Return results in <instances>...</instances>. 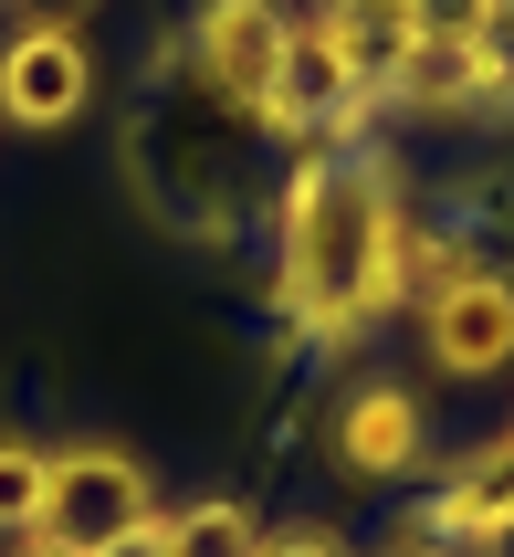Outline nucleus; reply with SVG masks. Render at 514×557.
Listing matches in <instances>:
<instances>
[{
	"label": "nucleus",
	"mask_w": 514,
	"mask_h": 557,
	"mask_svg": "<svg viewBox=\"0 0 514 557\" xmlns=\"http://www.w3.org/2000/svg\"><path fill=\"white\" fill-rule=\"evenodd\" d=\"M399 243H410L399 180L358 137H347V148H315L294 180H284V306H294V326L347 347L358 326L410 306V295H399Z\"/></svg>",
	"instance_id": "f257e3e1"
},
{
	"label": "nucleus",
	"mask_w": 514,
	"mask_h": 557,
	"mask_svg": "<svg viewBox=\"0 0 514 557\" xmlns=\"http://www.w3.org/2000/svg\"><path fill=\"white\" fill-rule=\"evenodd\" d=\"M126 527H158V484L137 453L116 442H63L53 473H42V547L53 557H95L105 536Z\"/></svg>",
	"instance_id": "f03ea898"
},
{
	"label": "nucleus",
	"mask_w": 514,
	"mask_h": 557,
	"mask_svg": "<svg viewBox=\"0 0 514 557\" xmlns=\"http://www.w3.org/2000/svg\"><path fill=\"white\" fill-rule=\"evenodd\" d=\"M421 337H430V369H441V379L514 369V274H484V263L441 274L421 295Z\"/></svg>",
	"instance_id": "7ed1b4c3"
},
{
	"label": "nucleus",
	"mask_w": 514,
	"mask_h": 557,
	"mask_svg": "<svg viewBox=\"0 0 514 557\" xmlns=\"http://www.w3.org/2000/svg\"><path fill=\"white\" fill-rule=\"evenodd\" d=\"M95 106V53L74 22H22L0 42V116L32 126V137H53Z\"/></svg>",
	"instance_id": "20e7f679"
},
{
	"label": "nucleus",
	"mask_w": 514,
	"mask_h": 557,
	"mask_svg": "<svg viewBox=\"0 0 514 557\" xmlns=\"http://www.w3.org/2000/svg\"><path fill=\"white\" fill-rule=\"evenodd\" d=\"M284 42H294V11H284V0H200V11H189V53H200V74H211L231 106H263L273 95Z\"/></svg>",
	"instance_id": "39448f33"
},
{
	"label": "nucleus",
	"mask_w": 514,
	"mask_h": 557,
	"mask_svg": "<svg viewBox=\"0 0 514 557\" xmlns=\"http://www.w3.org/2000/svg\"><path fill=\"white\" fill-rule=\"evenodd\" d=\"M504 32H421L410 53H399V106H430V116H452V106H493L504 95Z\"/></svg>",
	"instance_id": "423d86ee"
},
{
	"label": "nucleus",
	"mask_w": 514,
	"mask_h": 557,
	"mask_svg": "<svg viewBox=\"0 0 514 557\" xmlns=\"http://www.w3.org/2000/svg\"><path fill=\"white\" fill-rule=\"evenodd\" d=\"M421 453H430L421 400L399 379H358L347 410H336V463L358 473V484H399V473H421Z\"/></svg>",
	"instance_id": "0eeeda50"
},
{
	"label": "nucleus",
	"mask_w": 514,
	"mask_h": 557,
	"mask_svg": "<svg viewBox=\"0 0 514 557\" xmlns=\"http://www.w3.org/2000/svg\"><path fill=\"white\" fill-rule=\"evenodd\" d=\"M158 547L168 557H263V527H252L242 505H179V516H158Z\"/></svg>",
	"instance_id": "6e6552de"
},
{
	"label": "nucleus",
	"mask_w": 514,
	"mask_h": 557,
	"mask_svg": "<svg viewBox=\"0 0 514 557\" xmlns=\"http://www.w3.org/2000/svg\"><path fill=\"white\" fill-rule=\"evenodd\" d=\"M42 473H53L42 442L0 432V536H42Z\"/></svg>",
	"instance_id": "1a4fd4ad"
},
{
	"label": "nucleus",
	"mask_w": 514,
	"mask_h": 557,
	"mask_svg": "<svg viewBox=\"0 0 514 557\" xmlns=\"http://www.w3.org/2000/svg\"><path fill=\"white\" fill-rule=\"evenodd\" d=\"M410 22H421V32H493L504 0H410Z\"/></svg>",
	"instance_id": "9d476101"
},
{
	"label": "nucleus",
	"mask_w": 514,
	"mask_h": 557,
	"mask_svg": "<svg viewBox=\"0 0 514 557\" xmlns=\"http://www.w3.org/2000/svg\"><path fill=\"white\" fill-rule=\"evenodd\" d=\"M263 557H347L326 527H294V536H263Z\"/></svg>",
	"instance_id": "9b49d317"
},
{
	"label": "nucleus",
	"mask_w": 514,
	"mask_h": 557,
	"mask_svg": "<svg viewBox=\"0 0 514 557\" xmlns=\"http://www.w3.org/2000/svg\"><path fill=\"white\" fill-rule=\"evenodd\" d=\"M95 557H168V547H158V527H126V536H105Z\"/></svg>",
	"instance_id": "f8f14e48"
},
{
	"label": "nucleus",
	"mask_w": 514,
	"mask_h": 557,
	"mask_svg": "<svg viewBox=\"0 0 514 557\" xmlns=\"http://www.w3.org/2000/svg\"><path fill=\"white\" fill-rule=\"evenodd\" d=\"M473 557H514V505H504V516L484 527V547H473Z\"/></svg>",
	"instance_id": "ddd939ff"
},
{
	"label": "nucleus",
	"mask_w": 514,
	"mask_h": 557,
	"mask_svg": "<svg viewBox=\"0 0 514 557\" xmlns=\"http://www.w3.org/2000/svg\"><path fill=\"white\" fill-rule=\"evenodd\" d=\"M32 11H42V22H63V11H74V0H32Z\"/></svg>",
	"instance_id": "4468645a"
},
{
	"label": "nucleus",
	"mask_w": 514,
	"mask_h": 557,
	"mask_svg": "<svg viewBox=\"0 0 514 557\" xmlns=\"http://www.w3.org/2000/svg\"><path fill=\"white\" fill-rule=\"evenodd\" d=\"M22 557H53V547H42V536H32V547H22Z\"/></svg>",
	"instance_id": "2eb2a0df"
},
{
	"label": "nucleus",
	"mask_w": 514,
	"mask_h": 557,
	"mask_svg": "<svg viewBox=\"0 0 514 557\" xmlns=\"http://www.w3.org/2000/svg\"><path fill=\"white\" fill-rule=\"evenodd\" d=\"M410 557H430V547H410Z\"/></svg>",
	"instance_id": "dca6fc26"
},
{
	"label": "nucleus",
	"mask_w": 514,
	"mask_h": 557,
	"mask_svg": "<svg viewBox=\"0 0 514 557\" xmlns=\"http://www.w3.org/2000/svg\"><path fill=\"white\" fill-rule=\"evenodd\" d=\"M504 442H514V432H504Z\"/></svg>",
	"instance_id": "f3484780"
}]
</instances>
